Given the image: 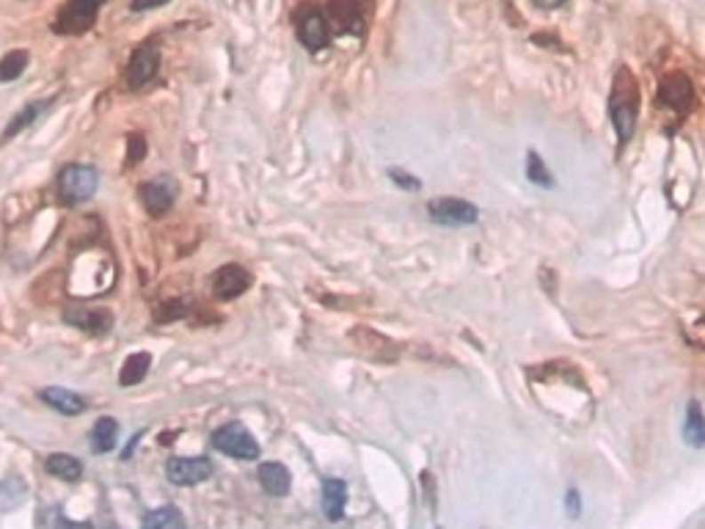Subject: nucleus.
<instances>
[{
  "instance_id": "nucleus-1",
  "label": "nucleus",
  "mask_w": 705,
  "mask_h": 529,
  "mask_svg": "<svg viewBox=\"0 0 705 529\" xmlns=\"http://www.w3.org/2000/svg\"><path fill=\"white\" fill-rule=\"evenodd\" d=\"M639 83L634 77V72L620 64L612 80V94H609V119L612 127L620 138V147H626L634 130H637V116H639Z\"/></svg>"
},
{
  "instance_id": "nucleus-2",
  "label": "nucleus",
  "mask_w": 705,
  "mask_h": 529,
  "mask_svg": "<svg viewBox=\"0 0 705 529\" xmlns=\"http://www.w3.org/2000/svg\"><path fill=\"white\" fill-rule=\"evenodd\" d=\"M100 185V174L94 165H83V163H69L59 174V196L67 204H80L89 202Z\"/></svg>"
},
{
  "instance_id": "nucleus-3",
  "label": "nucleus",
  "mask_w": 705,
  "mask_h": 529,
  "mask_svg": "<svg viewBox=\"0 0 705 529\" xmlns=\"http://www.w3.org/2000/svg\"><path fill=\"white\" fill-rule=\"evenodd\" d=\"M105 0H67V6L52 20V31L61 36H80L92 31Z\"/></svg>"
},
{
  "instance_id": "nucleus-4",
  "label": "nucleus",
  "mask_w": 705,
  "mask_h": 529,
  "mask_svg": "<svg viewBox=\"0 0 705 529\" xmlns=\"http://www.w3.org/2000/svg\"><path fill=\"white\" fill-rule=\"evenodd\" d=\"M659 105L675 116H686L694 108V83L684 72H669L659 83Z\"/></svg>"
},
{
  "instance_id": "nucleus-5",
  "label": "nucleus",
  "mask_w": 705,
  "mask_h": 529,
  "mask_svg": "<svg viewBox=\"0 0 705 529\" xmlns=\"http://www.w3.org/2000/svg\"><path fill=\"white\" fill-rule=\"evenodd\" d=\"M212 447L218 453H223V455L237 458V461H257L260 458V444H257V438H253L240 422L220 425L212 433Z\"/></svg>"
},
{
  "instance_id": "nucleus-6",
  "label": "nucleus",
  "mask_w": 705,
  "mask_h": 529,
  "mask_svg": "<svg viewBox=\"0 0 705 529\" xmlns=\"http://www.w3.org/2000/svg\"><path fill=\"white\" fill-rule=\"evenodd\" d=\"M428 215L430 220L441 227H471L479 220V210L466 202V199H458V196H441V199H433L428 204Z\"/></svg>"
},
{
  "instance_id": "nucleus-7",
  "label": "nucleus",
  "mask_w": 705,
  "mask_h": 529,
  "mask_svg": "<svg viewBox=\"0 0 705 529\" xmlns=\"http://www.w3.org/2000/svg\"><path fill=\"white\" fill-rule=\"evenodd\" d=\"M157 69H160V50L152 42L140 44L127 61V86L130 89L149 86V83L157 77Z\"/></svg>"
},
{
  "instance_id": "nucleus-8",
  "label": "nucleus",
  "mask_w": 705,
  "mask_h": 529,
  "mask_svg": "<svg viewBox=\"0 0 705 529\" xmlns=\"http://www.w3.org/2000/svg\"><path fill=\"white\" fill-rule=\"evenodd\" d=\"M253 282V276L243 268V265H220L212 276H210V287H212V295L218 301H235L240 298Z\"/></svg>"
},
{
  "instance_id": "nucleus-9",
  "label": "nucleus",
  "mask_w": 705,
  "mask_h": 529,
  "mask_svg": "<svg viewBox=\"0 0 705 529\" xmlns=\"http://www.w3.org/2000/svg\"><path fill=\"white\" fill-rule=\"evenodd\" d=\"M177 190H180V188H177L174 177L160 174V177L144 182V188H140V202H144V207H147V212H149L152 218H163L168 210L174 207V202H177Z\"/></svg>"
},
{
  "instance_id": "nucleus-10",
  "label": "nucleus",
  "mask_w": 705,
  "mask_h": 529,
  "mask_svg": "<svg viewBox=\"0 0 705 529\" xmlns=\"http://www.w3.org/2000/svg\"><path fill=\"white\" fill-rule=\"evenodd\" d=\"M64 323L92 333V337H102V333L114 328V312L102 309V306H72V309L64 312Z\"/></svg>"
},
{
  "instance_id": "nucleus-11",
  "label": "nucleus",
  "mask_w": 705,
  "mask_h": 529,
  "mask_svg": "<svg viewBox=\"0 0 705 529\" xmlns=\"http://www.w3.org/2000/svg\"><path fill=\"white\" fill-rule=\"evenodd\" d=\"M212 463L207 458H172L165 466V475L174 485L188 488V485H199L212 477Z\"/></svg>"
},
{
  "instance_id": "nucleus-12",
  "label": "nucleus",
  "mask_w": 705,
  "mask_h": 529,
  "mask_svg": "<svg viewBox=\"0 0 705 529\" xmlns=\"http://www.w3.org/2000/svg\"><path fill=\"white\" fill-rule=\"evenodd\" d=\"M331 36H333V31H331V22H328L325 14H320V12H306V14L300 17L298 39L303 42L306 50L317 52V50L328 47Z\"/></svg>"
},
{
  "instance_id": "nucleus-13",
  "label": "nucleus",
  "mask_w": 705,
  "mask_h": 529,
  "mask_svg": "<svg viewBox=\"0 0 705 529\" xmlns=\"http://www.w3.org/2000/svg\"><path fill=\"white\" fill-rule=\"evenodd\" d=\"M353 342L356 348L364 353V356H370V358H378V361H394L400 356L397 345H394L391 340H386L383 333L373 331V328H353Z\"/></svg>"
},
{
  "instance_id": "nucleus-14",
  "label": "nucleus",
  "mask_w": 705,
  "mask_h": 529,
  "mask_svg": "<svg viewBox=\"0 0 705 529\" xmlns=\"http://www.w3.org/2000/svg\"><path fill=\"white\" fill-rule=\"evenodd\" d=\"M39 397H42V403H47L50 408H55L64 416H77V413H83L89 408L86 400H83L80 395H75V392H69V389H64V386H47V389H42V392H39Z\"/></svg>"
},
{
  "instance_id": "nucleus-15",
  "label": "nucleus",
  "mask_w": 705,
  "mask_h": 529,
  "mask_svg": "<svg viewBox=\"0 0 705 529\" xmlns=\"http://www.w3.org/2000/svg\"><path fill=\"white\" fill-rule=\"evenodd\" d=\"M260 477V485L265 488V493L270 496H287L290 493V485H292V477H290V469L278 461H265L257 471Z\"/></svg>"
},
{
  "instance_id": "nucleus-16",
  "label": "nucleus",
  "mask_w": 705,
  "mask_h": 529,
  "mask_svg": "<svg viewBox=\"0 0 705 529\" xmlns=\"http://www.w3.org/2000/svg\"><path fill=\"white\" fill-rule=\"evenodd\" d=\"M345 505H348V483L345 480H325L323 483V510L328 521H340L345 516Z\"/></svg>"
},
{
  "instance_id": "nucleus-17",
  "label": "nucleus",
  "mask_w": 705,
  "mask_h": 529,
  "mask_svg": "<svg viewBox=\"0 0 705 529\" xmlns=\"http://www.w3.org/2000/svg\"><path fill=\"white\" fill-rule=\"evenodd\" d=\"M44 469L50 471L52 477L59 480H67V483H77L83 477V463L75 458V455H67V453H55L44 461Z\"/></svg>"
},
{
  "instance_id": "nucleus-18",
  "label": "nucleus",
  "mask_w": 705,
  "mask_h": 529,
  "mask_svg": "<svg viewBox=\"0 0 705 529\" xmlns=\"http://www.w3.org/2000/svg\"><path fill=\"white\" fill-rule=\"evenodd\" d=\"M149 367H152V356H149L147 350L130 353V356L124 358L122 370H119V383H122V386H135V383H140V381L147 378Z\"/></svg>"
},
{
  "instance_id": "nucleus-19",
  "label": "nucleus",
  "mask_w": 705,
  "mask_h": 529,
  "mask_svg": "<svg viewBox=\"0 0 705 529\" xmlns=\"http://www.w3.org/2000/svg\"><path fill=\"white\" fill-rule=\"evenodd\" d=\"M52 105V100H36V102H28L20 114L6 124V130H4V141H9V138H14V135H20V130H25V127H31L44 110Z\"/></svg>"
},
{
  "instance_id": "nucleus-20",
  "label": "nucleus",
  "mask_w": 705,
  "mask_h": 529,
  "mask_svg": "<svg viewBox=\"0 0 705 529\" xmlns=\"http://www.w3.org/2000/svg\"><path fill=\"white\" fill-rule=\"evenodd\" d=\"M116 438H119V422L114 416H102V420H97V425L92 428V450L110 453L116 447Z\"/></svg>"
},
{
  "instance_id": "nucleus-21",
  "label": "nucleus",
  "mask_w": 705,
  "mask_h": 529,
  "mask_svg": "<svg viewBox=\"0 0 705 529\" xmlns=\"http://www.w3.org/2000/svg\"><path fill=\"white\" fill-rule=\"evenodd\" d=\"M684 438L692 444V447H705V413L700 408V403H689L686 408V422H684Z\"/></svg>"
},
{
  "instance_id": "nucleus-22",
  "label": "nucleus",
  "mask_w": 705,
  "mask_h": 529,
  "mask_svg": "<svg viewBox=\"0 0 705 529\" xmlns=\"http://www.w3.org/2000/svg\"><path fill=\"white\" fill-rule=\"evenodd\" d=\"M28 67V52L25 50H12L0 59V83H12L17 80Z\"/></svg>"
},
{
  "instance_id": "nucleus-23",
  "label": "nucleus",
  "mask_w": 705,
  "mask_h": 529,
  "mask_svg": "<svg viewBox=\"0 0 705 529\" xmlns=\"http://www.w3.org/2000/svg\"><path fill=\"white\" fill-rule=\"evenodd\" d=\"M526 177H529V182L541 185V188H551V185H554V177H551V172L546 169L543 157H541L538 152H534V149L526 155Z\"/></svg>"
},
{
  "instance_id": "nucleus-24",
  "label": "nucleus",
  "mask_w": 705,
  "mask_h": 529,
  "mask_svg": "<svg viewBox=\"0 0 705 529\" xmlns=\"http://www.w3.org/2000/svg\"><path fill=\"white\" fill-rule=\"evenodd\" d=\"M144 526H185V518H182V513L177 510V508H172V505H165V508H157V510H152V513H147L144 516Z\"/></svg>"
},
{
  "instance_id": "nucleus-25",
  "label": "nucleus",
  "mask_w": 705,
  "mask_h": 529,
  "mask_svg": "<svg viewBox=\"0 0 705 529\" xmlns=\"http://www.w3.org/2000/svg\"><path fill=\"white\" fill-rule=\"evenodd\" d=\"M190 312V303L188 301H165L155 309V320L157 323H174V320H182L188 317Z\"/></svg>"
},
{
  "instance_id": "nucleus-26",
  "label": "nucleus",
  "mask_w": 705,
  "mask_h": 529,
  "mask_svg": "<svg viewBox=\"0 0 705 529\" xmlns=\"http://www.w3.org/2000/svg\"><path fill=\"white\" fill-rule=\"evenodd\" d=\"M147 157V138L144 132H130L127 135V163L135 165Z\"/></svg>"
},
{
  "instance_id": "nucleus-27",
  "label": "nucleus",
  "mask_w": 705,
  "mask_h": 529,
  "mask_svg": "<svg viewBox=\"0 0 705 529\" xmlns=\"http://www.w3.org/2000/svg\"><path fill=\"white\" fill-rule=\"evenodd\" d=\"M389 177H391L394 185H400V188H405V190H419V188H421V182H419L413 174L403 172V169H389Z\"/></svg>"
},
{
  "instance_id": "nucleus-28",
  "label": "nucleus",
  "mask_w": 705,
  "mask_h": 529,
  "mask_svg": "<svg viewBox=\"0 0 705 529\" xmlns=\"http://www.w3.org/2000/svg\"><path fill=\"white\" fill-rule=\"evenodd\" d=\"M165 4H172V0H132L130 9L132 12H152V9H160Z\"/></svg>"
},
{
  "instance_id": "nucleus-29",
  "label": "nucleus",
  "mask_w": 705,
  "mask_h": 529,
  "mask_svg": "<svg viewBox=\"0 0 705 529\" xmlns=\"http://www.w3.org/2000/svg\"><path fill=\"white\" fill-rule=\"evenodd\" d=\"M534 6L538 9H543V12H551V9H559L562 4H565V0H532Z\"/></svg>"
},
{
  "instance_id": "nucleus-30",
  "label": "nucleus",
  "mask_w": 705,
  "mask_h": 529,
  "mask_svg": "<svg viewBox=\"0 0 705 529\" xmlns=\"http://www.w3.org/2000/svg\"><path fill=\"white\" fill-rule=\"evenodd\" d=\"M568 513L579 516V493L576 491H568Z\"/></svg>"
}]
</instances>
